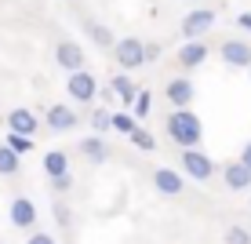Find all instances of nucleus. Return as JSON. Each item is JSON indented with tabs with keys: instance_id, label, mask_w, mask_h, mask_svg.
Segmentation results:
<instances>
[{
	"instance_id": "nucleus-23",
	"label": "nucleus",
	"mask_w": 251,
	"mask_h": 244,
	"mask_svg": "<svg viewBox=\"0 0 251 244\" xmlns=\"http://www.w3.org/2000/svg\"><path fill=\"white\" fill-rule=\"evenodd\" d=\"M135 117H131V113H113V132H120V135H131L135 132Z\"/></svg>"
},
{
	"instance_id": "nucleus-8",
	"label": "nucleus",
	"mask_w": 251,
	"mask_h": 244,
	"mask_svg": "<svg viewBox=\"0 0 251 244\" xmlns=\"http://www.w3.org/2000/svg\"><path fill=\"white\" fill-rule=\"evenodd\" d=\"M222 62L233 66V69H251V44H244V40H226L222 44Z\"/></svg>"
},
{
	"instance_id": "nucleus-25",
	"label": "nucleus",
	"mask_w": 251,
	"mask_h": 244,
	"mask_svg": "<svg viewBox=\"0 0 251 244\" xmlns=\"http://www.w3.org/2000/svg\"><path fill=\"white\" fill-rule=\"evenodd\" d=\"M226 244H251V233L244 226H229L226 230Z\"/></svg>"
},
{
	"instance_id": "nucleus-29",
	"label": "nucleus",
	"mask_w": 251,
	"mask_h": 244,
	"mask_svg": "<svg viewBox=\"0 0 251 244\" xmlns=\"http://www.w3.org/2000/svg\"><path fill=\"white\" fill-rule=\"evenodd\" d=\"M160 58V44H146V62H157Z\"/></svg>"
},
{
	"instance_id": "nucleus-6",
	"label": "nucleus",
	"mask_w": 251,
	"mask_h": 244,
	"mask_svg": "<svg viewBox=\"0 0 251 244\" xmlns=\"http://www.w3.org/2000/svg\"><path fill=\"white\" fill-rule=\"evenodd\" d=\"M84 58H88V55H84V48L73 44V40H58V44H55V62L62 69H69V73H80Z\"/></svg>"
},
{
	"instance_id": "nucleus-10",
	"label": "nucleus",
	"mask_w": 251,
	"mask_h": 244,
	"mask_svg": "<svg viewBox=\"0 0 251 244\" xmlns=\"http://www.w3.org/2000/svg\"><path fill=\"white\" fill-rule=\"evenodd\" d=\"M7 128H11L15 135H37V128H40V120H37V113H29L25 106H19V109H11L7 113Z\"/></svg>"
},
{
	"instance_id": "nucleus-15",
	"label": "nucleus",
	"mask_w": 251,
	"mask_h": 244,
	"mask_svg": "<svg viewBox=\"0 0 251 244\" xmlns=\"http://www.w3.org/2000/svg\"><path fill=\"white\" fill-rule=\"evenodd\" d=\"M109 88H113V95H117L120 102H124V106H135L138 91H142V88H138V84H135V81H131V77H127V73H117Z\"/></svg>"
},
{
	"instance_id": "nucleus-16",
	"label": "nucleus",
	"mask_w": 251,
	"mask_h": 244,
	"mask_svg": "<svg viewBox=\"0 0 251 244\" xmlns=\"http://www.w3.org/2000/svg\"><path fill=\"white\" fill-rule=\"evenodd\" d=\"M80 153H84V161H91V164H106L109 146L102 142V135H88V138L80 142Z\"/></svg>"
},
{
	"instance_id": "nucleus-11",
	"label": "nucleus",
	"mask_w": 251,
	"mask_h": 244,
	"mask_svg": "<svg viewBox=\"0 0 251 244\" xmlns=\"http://www.w3.org/2000/svg\"><path fill=\"white\" fill-rule=\"evenodd\" d=\"M178 66L182 69H197V66H204L207 62V44L204 40H186L182 48H178Z\"/></svg>"
},
{
	"instance_id": "nucleus-18",
	"label": "nucleus",
	"mask_w": 251,
	"mask_h": 244,
	"mask_svg": "<svg viewBox=\"0 0 251 244\" xmlns=\"http://www.w3.org/2000/svg\"><path fill=\"white\" fill-rule=\"evenodd\" d=\"M91 128H95V135L113 132V109H91Z\"/></svg>"
},
{
	"instance_id": "nucleus-30",
	"label": "nucleus",
	"mask_w": 251,
	"mask_h": 244,
	"mask_svg": "<svg viewBox=\"0 0 251 244\" xmlns=\"http://www.w3.org/2000/svg\"><path fill=\"white\" fill-rule=\"evenodd\" d=\"M240 164L251 171V142H244V150H240Z\"/></svg>"
},
{
	"instance_id": "nucleus-31",
	"label": "nucleus",
	"mask_w": 251,
	"mask_h": 244,
	"mask_svg": "<svg viewBox=\"0 0 251 244\" xmlns=\"http://www.w3.org/2000/svg\"><path fill=\"white\" fill-rule=\"evenodd\" d=\"M55 215H58V222H69V212H66L62 204H55Z\"/></svg>"
},
{
	"instance_id": "nucleus-19",
	"label": "nucleus",
	"mask_w": 251,
	"mask_h": 244,
	"mask_svg": "<svg viewBox=\"0 0 251 244\" xmlns=\"http://www.w3.org/2000/svg\"><path fill=\"white\" fill-rule=\"evenodd\" d=\"M19 153H11L7 146H0V175H19Z\"/></svg>"
},
{
	"instance_id": "nucleus-17",
	"label": "nucleus",
	"mask_w": 251,
	"mask_h": 244,
	"mask_svg": "<svg viewBox=\"0 0 251 244\" xmlns=\"http://www.w3.org/2000/svg\"><path fill=\"white\" fill-rule=\"evenodd\" d=\"M44 171H48V179L69 175V157H66L62 150H48V153H44Z\"/></svg>"
},
{
	"instance_id": "nucleus-32",
	"label": "nucleus",
	"mask_w": 251,
	"mask_h": 244,
	"mask_svg": "<svg viewBox=\"0 0 251 244\" xmlns=\"http://www.w3.org/2000/svg\"><path fill=\"white\" fill-rule=\"evenodd\" d=\"M193 4H201V0H193Z\"/></svg>"
},
{
	"instance_id": "nucleus-26",
	"label": "nucleus",
	"mask_w": 251,
	"mask_h": 244,
	"mask_svg": "<svg viewBox=\"0 0 251 244\" xmlns=\"http://www.w3.org/2000/svg\"><path fill=\"white\" fill-rule=\"evenodd\" d=\"M25 244H58V241L51 237V233H44V230H37V233H29V237H25Z\"/></svg>"
},
{
	"instance_id": "nucleus-4",
	"label": "nucleus",
	"mask_w": 251,
	"mask_h": 244,
	"mask_svg": "<svg viewBox=\"0 0 251 244\" xmlns=\"http://www.w3.org/2000/svg\"><path fill=\"white\" fill-rule=\"evenodd\" d=\"M66 91H69V99H73V102H91L102 88H99V81H95L88 69H80V73H69Z\"/></svg>"
},
{
	"instance_id": "nucleus-22",
	"label": "nucleus",
	"mask_w": 251,
	"mask_h": 244,
	"mask_svg": "<svg viewBox=\"0 0 251 244\" xmlns=\"http://www.w3.org/2000/svg\"><path fill=\"white\" fill-rule=\"evenodd\" d=\"M150 109H153V95L142 88V91H138V99H135V106H131V117L142 120V117H150Z\"/></svg>"
},
{
	"instance_id": "nucleus-24",
	"label": "nucleus",
	"mask_w": 251,
	"mask_h": 244,
	"mask_svg": "<svg viewBox=\"0 0 251 244\" xmlns=\"http://www.w3.org/2000/svg\"><path fill=\"white\" fill-rule=\"evenodd\" d=\"M88 33H91V40H95V44H102V48H113V44H117V40L109 37V33L102 29V26H95V22H88Z\"/></svg>"
},
{
	"instance_id": "nucleus-21",
	"label": "nucleus",
	"mask_w": 251,
	"mask_h": 244,
	"mask_svg": "<svg viewBox=\"0 0 251 244\" xmlns=\"http://www.w3.org/2000/svg\"><path fill=\"white\" fill-rule=\"evenodd\" d=\"M127 138H131V142H135L142 153H153V150H157V138H153L150 132H146V128H135V132L127 135Z\"/></svg>"
},
{
	"instance_id": "nucleus-3",
	"label": "nucleus",
	"mask_w": 251,
	"mask_h": 244,
	"mask_svg": "<svg viewBox=\"0 0 251 244\" xmlns=\"http://www.w3.org/2000/svg\"><path fill=\"white\" fill-rule=\"evenodd\" d=\"M182 171L189 179H197V182H207L215 175V161L204 150H182Z\"/></svg>"
},
{
	"instance_id": "nucleus-9",
	"label": "nucleus",
	"mask_w": 251,
	"mask_h": 244,
	"mask_svg": "<svg viewBox=\"0 0 251 244\" xmlns=\"http://www.w3.org/2000/svg\"><path fill=\"white\" fill-rule=\"evenodd\" d=\"M11 226H19V230H33V226H37V204H33L29 197L11 200Z\"/></svg>"
},
{
	"instance_id": "nucleus-5",
	"label": "nucleus",
	"mask_w": 251,
	"mask_h": 244,
	"mask_svg": "<svg viewBox=\"0 0 251 244\" xmlns=\"http://www.w3.org/2000/svg\"><path fill=\"white\" fill-rule=\"evenodd\" d=\"M211 26H215V11L211 7H197V11H189L182 19V37L186 40H201Z\"/></svg>"
},
{
	"instance_id": "nucleus-13",
	"label": "nucleus",
	"mask_w": 251,
	"mask_h": 244,
	"mask_svg": "<svg viewBox=\"0 0 251 244\" xmlns=\"http://www.w3.org/2000/svg\"><path fill=\"white\" fill-rule=\"evenodd\" d=\"M153 186H157V193L164 197H178L182 193V175L171 168H153Z\"/></svg>"
},
{
	"instance_id": "nucleus-14",
	"label": "nucleus",
	"mask_w": 251,
	"mask_h": 244,
	"mask_svg": "<svg viewBox=\"0 0 251 244\" xmlns=\"http://www.w3.org/2000/svg\"><path fill=\"white\" fill-rule=\"evenodd\" d=\"M222 179H226V186H229V190H237V193L251 190V171H248L240 161H229L226 168H222Z\"/></svg>"
},
{
	"instance_id": "nucleus-12",
	"label": "nucleus",
	"mask_w": 251,
	"mask_h": 244,
	"mask_svg": "<svg viewBox=\"0 0 251 244\" xmlns=\"http://www.w3.org/2000/svg\"><path fill=\"white\" fill-rule=\"evenodd\" d=\"M76 120H80V117L73 113V106H62V102H58V106H51V109H48V128H51L55 135L73 132V128H76Z\"/></svg>"
},
{
	"instance_id": "nucleus-33",
	"label": "nucleus",
	"mask_w": 251,
	"mask_h": 244,
	"mask_svg": "<svg viewBox=\"0 0 251 244\" xmlns=\"http://www.w3.org/2000/svg\"><path fill=\"white\" fill-rule=\"evenodd\" d=\"M248 73H251V69H248Z\"/></svg>"
},
{
	"instance_id": "nucleus-20",
	"label": "nucleus",
	"mask_w": 251,
	"mask_h": 244,
	"mask_svg": "<svg viewBox=\"0 0 251 244\" xmlns=\"http://www.w3.org/2000/svg\"><path fill=\"white\" fill-rule=\"evenodd\" d=\"M4 146H7V150H11V153H29L33 150V138L29 135H15V132H7V138H4Z\"/></svg>"
},
{
	"instance_id": "nucleus-1",
	"label": "nucleus",
	"mask_w": 251,
	"mask_h": 244,
	"mask_svg": "<svg viewBox=\"0 0 251 244\" xmlns=\"http://www.w3.org/2000/svg\"><path fill=\"white\" fill-rule=\"evenodd\" d=\"M168 135H171V142H178L182 150H197V146H201V138H204V124H201V117H197V113L175 109V113L168 117Z\"/></svg>"
},
{
	"instance_id": "nucleus-27",
	"label": "nucleus",
	"mask_w": 251,
	"mask_h": 244,
	"mask_svg": "<svg viewBox=\"0 0 251 244\" xmlns=\"http://www.w3.org/2000/svg\"><path fill=\"white\" fill-rule=\"evenodd\" d=\"M69 186H73V175H58V179H51V190H55V193H66Z\"/></svg>"
},
{
	"instance_id": "nucleus-28",
	"label": "nucleus",
	"mask_w": 251,
	"mask_h": 244,
	"mask_svg": "<svg viewBox=\"0 0 251 244\" xmlns=\"http://www.w3.org/2000/svg\"><path fill=\"white\" fill-rule=\"evenodd\" d=\"M237 26H240L244 33H251V11H240V15H237Z\"/></svg>"
},
{
	"instance_id": "nucleus-7",
	"label": "nucleus",
	"mask_w": 251,
	"mask_h": 244,
	"mask_svg": "<svg viewBox=\"0 0 251 244\" xmlns=\"http://www.w3.org/2000/svg\"><path fill=\"white\" fill-rule=\"evenodd\" d=\"M164 95H168V102H171L175 109H189V102H193L197 88H193V81H189V77H175V81H168Z\"/></svg>"
},
{
	"instance_id": "nucleus-2",
	"label": "nucleus",
	"mask_w": 251,
	"mask_h": 244,
	"mask_svg": "<svg viewBox=\"0 0 251 244\" xmlns=\"http://www.w3.org/2000/svg\"><path fill=\"white\" fill-rule=\"evenodd\" d=\"M113 62L120 69H138V66H146V44L138 37H124V40H117L113 44Z\"/></svg>"
}]
</instances>
